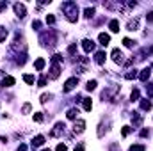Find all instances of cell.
<instances>
[{"label": "cell", "instance_id": "45", "mask_svg": "<svg viewBox=\"0 0 153 151\" xmlns=\"http://www.w3.org/2000/svg\"><path fill=\"white\" fill-rule=\"evenodd\" d=\"M7 7V2H0V11H4Z\"/></svg>", "mask_w": 153, "mask_h": 151}, {"label": "cell", "instance_id": "26", "mask_svg": "<svg viewBox=\"0 0 153 151\" xmlns=\"http://www.w3.org/2000/svg\"><path fill=\"white\" fill-rule=\"evenodd\" d=\"M130 100H132V101H139V89H134V91H132Z\"/></svg>", "mask_w": 153, "mask_h": 151}, {"label": "cell", "instance_id": "11", "mask_svg": "<svg viewBox=\"0 0 153 151\" xmlns=\"http://www.w3.org/2000/svg\"><path fill=\"white\" fill-rule=\"evenodd\" d=\"M105 59H107V53H105L103 50H100V52L94 53V61H96V64H103Z\"/></svg>", "mask_w": 153, "mask_h": 151}, {"label": "cell", "instance_id": "25", "mask_svg": "<svg viewBox=\"0 0 153 151\" xmlns=\"http://www.w3.org/2000/svg\"><path fill=\"white\" fill-rule=\"evenodd\" d=\"M84 16H85V18H93V16H94V7H87V9L84 11Z\"/></svg>", "mask_w": 153, "mask_h": 151}, {"label": "cell", "instance_id": "8", "mask_svg": "<svg viewBox=\"0 0 153 151\" xmlns=\"http://www.w3.org/2000/svg\"><path fill=\"white\" fill-rule=\"evenodd\" d=\"M84 130H85V121L84 119H76L75 124H73V132L75 133H82Z\"/></svg>", "mask_w": 153, "mask_h": 151}, {"label": "cell", "instance_id": "31", "mask_svg": "<svg viewBox=\"0 0 153 151\" xmlns=\"http://www.w3.org/2000/svg\"><path fill=\"white\" fill-rule=\"evenodd\" d=\"M46 82H48V78L43 75V76H41V78L38 80V85H39V87H45V85H46Z\"/></svg>", "mask_w": 153, "mask_h": 151}, {"label": "cell", "instance_id": "42", "mask_svg": "<svg viewBox=\"0 0 153 151\" xmlns=\"http://www.w3.org/2000/svg\"><path fill=\"white\" fill-rule=\"evenodd\" d=\"M84 150H85V146H84V144H76L73 151H84Z\"/></svg>", "mask_w": 153, "mask_h": 151}, {"label": "cell", "instance_id": "17", "mask_svg": "<svg viewBox=\"0 0 153 151\" xmlns=\"http://www.w3.org/2000/svg\"><path fill=\"white\" fill-rule=\"evenodd\" d=\"M109 29H111V32H119V20H111Z\"/></svg>", "mask_w": 153, "mask_h": 151}, {"label": "cell", "instance_id": "33", "mask_svg": "<svg viewBox=\"0 0 153 151\" xmlns=\"http://www.w3.org/2000/svg\"><path fill=\"white\" fill-rule=\"evenodd\" d=\"M46 23H48V25H53V23H55V16L46 14Z\"/></svg>", "mask_w": 153, "mask_h": 151}, {"label": "cell", "instance_id": "20", "mask_svg": "<svg viewBox=\"0 0 153 151\" xmlns=\"http://www.w3.org/2000/svg\"><path fill=\"white\" fill-rule=\"evenodd\" d=\"M76 114H78V109L73 107V109H70V110L66 112V117H68V119H75L76 121Z\"/></svg>", "mask_w": 153, "mask_h": 151}, {"label": "cell", "instance_id": "13", "mask_svg": "<svg viewBox=\"0 0 153 151\" xmlns=\"http://www.w3.org/2000/svg\"><path fill=\"white\" fill-rule=\"evenodd\" d=\"M150 75H152V68H144V70L139 73V80H143V82H148Z\"/></svg>", "mask_w": 153, "mask_h": 151}, {"label": "cell", "instance_id": "30", "mask_svg": "<svg viewBox=\"0 0 153 151\" xmlns=\"http://www.w3.org/2000/svg\"><path fill=\"white\" fill-rule=\"evenodd\" d=\"M7 38V30L4 27H0V43H4V39Z\"/></svg>", "mask_w": 153, "mask_h": 151}, {"label": "cell", "instance_id": "23", "mask_svg": "<svg viewBox=\"0 0 153 151\" xmlns=\"http://www.w3.org/2000/svg\"><path fill=\"white\" fill-rule=\"evenodd\" d=\"M135 76H139L137 70H130V73H126V75H125V78H126V80H134Z\"/></svg>", "mask_w": 153, "mask_h": 151}, {"label": "cell", "instance_id": "22", "mask_svg": "<svg viewBox=\"0 0 153 151\" xmlns=\"http://www.w3.org/2000/svg\"><path fill=\"white\" fill-rule=\"evenodd\" d=\"M96 85H98V82H96V80H89V82L85 84V89H87V91H94V89H96Z\"/></svg>", "mask_w": 153, "mask_h": 151}, {"label": "cell", "instance_id": "29", "mask_svg": "<svg viewBox=\"0 0 153 151\" xmlns=\"http://www.w3.org/2000/svg\"><path fill=\"white\" fill-rule=\"evenodd\" d=\"M130 151H144V146L143 144H134V146H130Z\"/></svg>", "mask_w": 153, "mask_h": 151}, {"label": "cell", "instance_id": "4", "mask_svg": "<svg viewBox=\"0 0 153 151\" xmlns=\"http://www.w3.org/2000/svg\"><path fill=\"white\" fill-rule=\"evenodd\" d=\"M76 85H78V78L76 76H71V78H68L66 82H64V87H62V91L64 93H70V91H73Z\"/></svg>", "mask_w": 153, "mask_h": 151}, {"label": "cell", "instance_id": "7", "mask_svg": "<svg viewBox=\"0 0 153 151\" xmlns=\"http://www.w3.org/2000/svg\"><path fill=\"white\" fill-rule=\"evenodd\" d=\"M59 75H61V66H59V64H52V68H50V75H48V78L55 80V78H59Z\"/></svg>", "mask_w": 153, "mask_h": 151}, {"label": "cell", "instance_id": "10", "mask_svg": "<svg viewBox=\"0 0 153 151\" xmlns=\"http://www.w3.org/2000/svg\"><path fill=\"white\" fill-rule=\"evenodd\" d=\"M43 144H45V137H43V135H36V137L32 139V142H30V146H32L34 150H36V148H41Z\"/></svg>", "mask_w": 153, "mask_h": 151}, {"label": "cell", "instance_id": "24", "mask_svg": "<svg viewBox=\"0 0 153 151\" xmlns=\"http://www.w3.org/2000/svg\"><path fill=\"white\" fill-rule=\"evenodd\" d=\"M123 44H125L126 48H134V46H135V41H132L130 38H125L123 39Z\"/></svg>", "mask_w": 153, "mask_h": 151}, {"label": "cell", "instance_id": "2", "mask_svg": "<svg viewBox=\"0 0 153 151\" xmlns=\"http://www.w3.org/2000/svg\"><path fill=\"white\" fill-rule=\"evenodd\" d=\"M39 41H41V44L43 46H53L55 44V30H46V32H43L41 36H39Z\"/></svg>", "mask_w": 153, "mask_h": 151}, {"label": "cell", "instance_id": "15", "mask_svg": "<svg viewBox=\"0 0 153 151\" xmlns=\"http://www.w3.org/2000/svg\"><path fill=\"white\" fill-rule=\"evenodd\" d=\"M126 29H128V30H137V29H139V18L130 20V21H128V25H126Z\"/></svg>", "mask_w": 153, "mask_h": 151}, {"label": "cell", "instance_id": "43", "mask_svg": "<svg viewBox=\"0 0 153 151\" xmlns=\"http://www.w3.org/2000/svg\"><path fill=\"white\" fill-rule=\"evenodd\" d=\"M16 151H27V144H20V146H18V150Z\"/></svg>", "mask_w": 153, "mask_h": 151}, {"label": "cell", "instance_id": "39", "mask_svg": "<svg viewBox=\"0 0 153 151\" xmlns=\"http://www.w3.org/2000/svg\"><path fill=\"white\" fill-rule=\"evenodd\" d=\"M139 135H141V137H148V135H150V130H148V128H143V130L139 132Z\"/></svg>", "mask_w": 153, "mask_h": 151}, {"label": "cell", "instance_id": "14", "mask_svg": "<svg viewBox=\"0 0 153 151\" xmlns=\"http://www.w3.org/2000/svg\"><path fill=\"white\" fill-rule=\"evenodd\" d=\"M98 41H100V44H102V46H107V44L111 43V36H109V34H105V32H102V34L98 36Z\"/></svg>", "mask_w": 153, "mask_h": 151}, {"label": "cell", "instance_id": "34", "mask_svg": "<svg viewBox=\"0 0 153 151\" xmlns=\"http://www.w3.org/2000/svg\"><path fill=\"white\" fill-rule=\"evenodd\" d=\"M130 132H132V128H130V126H123V130H121V135H123V137H126Z\"/></svg>", "mask_w": 153, "mask_h": 151}, {"label": "cell", "instance_id": "46", "mask_svg": "<svg viewBox=\"0 0 153 151\" xmlns=\"http://www.w3.org/2000/svg\"><path fill=\"white\" fill-rule=\"evenodd\" d=\"M41 151H50V150H41Z\"/></svg>", "mask_w": 153, "mask_h": 151}, {"label": "cell", "instance_id": "35", "mask_svg": "<svg viewBox=\"0 0 153 151\" xmlns=\"http://www.w3.org/2000/svg\"><path fill=\"white\" fill-rule=\"evenodd\" d=\"M52 100V94H43L41 96V103H46V101H50Z\"/></svg>", "mask_w": 153, "mask_h": 151}, {"label": "cell", "instance_id": "5", "mask_svg": "<svg viewBox=\"0 0 153 151\" xmlns=\"http://www.w3.org/2000/svg\"><path fill=\"white\" fill-rule=\"evenodd\" d=\"M14 14L18 16V18H25V14H27V7H25V4H14Z\"/></svg>", "mask_w": 153, "mask_h": 151}, {"label": "cell", "instance_id": "32", "mask_svg": "<svg viewBox=\"0 0 153 151\" xmlns=\"http://www.w3.org/2000/svg\"><path fill=\"white\" fill-rule=\"evenodd\" d=\"M146 93H148V98H153V84L146 85Z\"/></svg>", "mask_w": 153, "mask_h": 151}, {"label": "cell", "instance_id": "40", "mask_svg": "<svg viewBox=\"0 0 153 151\" xmlns=\"http://www.w3.org/2000/svg\"><path fill=\"white\" fill-rule=\"evenodd\" d=\"M76 52V44H70L68 46V53H75Z\"/></svg>", "mask_w": 153, "mask_h": 151}, {"label": "cell", "instance_id": "16", "mask_svg": "<svg viewBox=\"0 0 153 151\" xmlns=\"http://www.w3.org/2000/svg\"><path fill=\"white\" fill-rule=\"evenodd\" d=\"M139 103H141V109H143V110H152V101H150L148 98L139 100Z\"/></svg>", "mask_w": 153, "mask_h": 151}, {"label": "cell", "instance_id": "38", "mask_svg": "<svg viewBox=\"0 0 153 151\" xmlns=\"http://www.w3.org/2000/svg\"><path fill=\"white\" fill-rule=\"evenodd\" d=\"M30 109H32V107H30V103H25V105H23V109H22V112L29 114V112H30Z\"/></svg>", "mask_w": 153, "mask_h": 151}, {"label": "cell", "instance_id": "21", "mask_svg": "<svg viewBox=\"0 0 153 151\" xmlns=\"http://www.w3.org/2000/svg\"><path fill=\"white\" fill-rule=\"evenodd\" d=\"M82 101H84V110H87V112H89V110L93 109V101H91V98H84Z\"/></svg>", "mask_w": 153, "mask_h": 151}, {"label": "cell", "instance_id": "37", "mask_svg": "<svg viewBox=\"0 0 153 151\" xmlns=\"http://www.w3.org/2000/svg\"><path fill=\"white\" fill-rule=\"evenodd\" d=\"M34 121H36V123H41V121H43V114L36 112V114H34Z\"/></svg>", "mask_w": 153, "mask_h": 151}, {"label": "cell", "instance_id": "6", "mask_svg": "<svg viewBox=\"0 0 153 151\" xmlns=\"http://www.w3.org/2000/svg\"><path fill=\"white\" fill-rule=\"evenodd\" d=\"M82 48H84V52L89 53V52H93V50L96 48V43H94L93 39H84V41H82Z\"/></svg>", "mask_w": 153, "mask_h": 151}, {"label": "cell", "instance_id": "27", "mask_svg": "<svg viewBox=\"0 0 153 151\" xmlns=\"http://www.w3.org/2000/svg\"><path fill=\"white\" fill-rule=\"evenodd\" d=\"M61 61H62V55H61V53H55V55L52 57V64H59Z\"/></svg>", "mask_w": 153, "mask_h": 151}, {"label": "cell", "instance_id": "9", "mask_svg": "<svg viewBox=\"0 0 153 151\" xmlns=\"http://www.w3.org/2000/svg\"><path fill=\"white\" fill-rule=\"evenodd\" d=\"M123 57H125V55H123V52H121L119 48H114V50H112V61H114V62L121 64V62H123Z\"/></svg>", "mask_w": 153, "mask_h": 151}, {"label": "cell", "instance_id": "1", "mask_svg": "<svg viewBox=\"0 0 153 151\" xmlns=\"http://www.w3.org/2000/svg\"><path fill=\"white\" fill-rule=\"evenodd\" d=\"M61 9L64 11V14H66V20H68V21L75 23L76 20H78V5H76L75 2H64V4L61 5Z\"/></svg>", "mask_w": 153, "mask_h": 151}, {"label": "cell", "instance_id": "41", "mask_svg": "<svg viewBox=\"0 0 153 151\" xmlns=\"http://www.w3.org/2000/svg\"><path fill=\"white\" fill-rule=\"evenodd\" d=\"M55 151H68V148H66V144H59V146L55 148Z\"/></svg>", "mask_w": 153, "mask_h": 151}, {"label": "cell", "instance_id": "3", "mask_svg": "<svg viewBox=\"0 0 153 151\" xmlns=\"http://www.w3.org/2000/svg\"><path fill=\"white\" fill-rule=\"evenodd\" d=\"M64 130H66V124H64L62 121H59V123H55L53 130L50 132V137H61V135L64 133Z\"/></svg>", "mask_w": 153, "mask_h": 151}, {"label": "cell", "instance_id": "12", "mask_svg": "<svg viewBox=\"0 0 153 151\" xmlns=\"http://www.w3.org/2000/svg\"><path fill=\"white\" fill-rule=\"evenodd\" d=\"M14 84H16L14 76H4L2 78V87H13Z\"/></svg>", "mask_w": 153, "mask_h": 151}, {"label": "cell", "instance_id": "18", "mask_svg": "<svg viewBox=\"0 0 153 151\" xmlns=\"http://www.w3.org/2000/svg\"><path fill=\"white\" fill-rule=\"evenodd\" d=\"M46 66V61L45 59H36V62H34V68L38 70V71H43V68Z\"/></svg>", "mask_w": 153, "mask_h": 151}, {"label": "cell", "instance_id": "44", "mask_svg": "<svg viewBox=\"0 0 153 151\" xmlns=\"http://www.w3.org/2000/svg\"><path fill=\"white\" fill-rule=\"evenodd\" d=\"M146 20H148V21H153V11H152V13H148V14H146Z\"/></svg>", "mask_w": 153, "mask_h": 151}, {"label": "cell", "instance_id": "19", "mask_svg": "<svg viewBox=\"0 0 153 151\" xmlns=\"http://www.w3.org/2000/svg\"><path fill=\"white\" fill-rule=\"evenodd\" d=\"M132 123H134V126H141V123H143V117H141L137 112H134V115H132Z\"/></svg>", "mask_w": 153, "mask_h": 151}, {"label": "cell", "instance_id": "36", "mask_svg": "<svg viewBox=\"0 0 153 151\" xmlns=\"http://www.w3.org/2000/svg\"><path fill=\"white\" fill-rule=\"evenodd\" d=\"M32 29H34V30H39V29H41V21H39V20H34V21H32Z\"/></svg>", "mask_w": 153, "mask_h": 151}, {"label": "cell", "instance_id": "28", "mask_svg": "<svg viewBox=\"0 0 153 151\" xmlns=\"http://www.w3.org/2000/svg\"><path fill=\"white\" fill-rule=\"evenodd\" d=\"M23 80H25L29 85H32V84H34V75H23Z\"/></svg>", "mask_w": 153, "mask_h": 151}]
</instances>
